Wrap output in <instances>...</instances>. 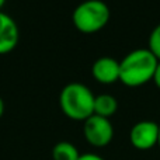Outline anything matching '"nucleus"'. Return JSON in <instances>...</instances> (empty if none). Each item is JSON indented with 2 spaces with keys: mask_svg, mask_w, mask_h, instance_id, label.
I'll use <instances>...</instances> for the list:
<instances>
[{
  "mask_svg": "<svg viewBox=\"0 0 160 160\" xmlns=\"http://www.w3.org/2000/svg\"><path fill=\"white\" fill-rule=\"evenodd\" d=\"M159 61L148 48L133 49L119 62V82L128 87H139L150 82Z\"/></svg>",
  "mask_w": 160,
  "mask_h": 160,
  "instance_id": "1",
  "label": "nucleus"
},
{
  "mask_svg": "<svg viewBox=\"0 0 160 160\" xmlns=\"http://www.w3.org/2000/svg\"><path fill=\"white\" fill-rule=\"evenodd\" d=\"M94 97L93 91L86 84L73 82L62 88L59 105L68 118L84 122L94 114Z\"/></svg>",
  "mask_w": 160,
  "mask_h": 160,
  "instance_id": "2",
  "label": "nucleus"
},
{
  "mask_svg": "<svg viewBox=\"0 0 160 160\" xmlns=\"http://www.w3.org/2000/svg\"><path fill=\"white\" fill-rule=\"evenodd\" d=\"M110 8L102 0H84L73 10V24L80 32L94 34L107 25Z\"/></svg>",
  "mask_w": 160,
  "mask_h": 160,
  "instance_id": "3",
  "label": "nucleus"
},
{
  "mask_svg": "<svg viewBox=\"0 0 160 160\" xmlns=\"http://www.w3.org/2000/svg\"><path fill=\"white\" fill-rule=\"evenodd\" d=\"M84 138L91 146L104 148L112 141L114 138V127L110 118H104L93 114L84 121L83 125Z\"/></svg>",
  "mask_w": 160,
  "mask_h": 160,
  "instance_id": "4",
  "label": "nucleus"
},
{
  "mask_svg": "<svg viewBox=\"0 0 160 160\" xmlns=\"http://www.w3.org/2000/svg\"><path fill=\"white\" fill-rule=\"evenodd\" d=\"M129 141L135 149L149 150L159 142V124L155 121H139L131 128Z\"/></svg>",
  "mask_w": 160,
  "mask_h": 160,
  "instance_id": "5",
  "label": "nucleus"
},
{
  "mask_svg": "<svg viewBox=\"0 0 160 160\" xmlns=\"http://www.w3.org/2000/svg\"><path fill=\"white\" fill-rule=\"evenodd\" d=\"M18 38L20 32L14 18L0 11V55L11 52L18 44Z\"/></svg>",
  "mask_w": 160,
  "mask_h": 160,
  "instance_id": "6",
  "label": "nucleus"
},
{
  "mask_svg": "<svg viewBox=\"0 0 160 160\" xmlns=\"http://www.w3.org/2000/svg\"><path fill=\"white\" fill-rule=\"evenodd\" d=\"M93 78L102 84H111L119 80V62L111 56H101L91 66Z\"/></svg>",
  "mask_w": 160,
  "mask_h": 160,
  "instance_id": "7",
  "label": "nucleus"
},
{
  "mask_svg": "<svg viewBox=\"0 0 160 160\" xmlns=\"http://www.w3.org/2000/svg\"><path fill=\"white\" fill-rule=\"evenodd\" d=\"M118 110V101L114 96L107 93L94 97V114L104 118H110Z\"/></svg>",
  "mask_w": 160,
  "mask_h": 160,
  "instance_id": "8",
  "label": "nucleus"
},
{
  "mask_svg": "<svg viewBox=\"0 0 160 160\" xmlns=\"http://www.w3.org/2000/svg\"><path fill=\"white\" fill-rule=\"evenodd\" d=\"M80 156L78 148L68 141H62L53 146L52 159L53 160H78Z\"/></svg>",
  "mask_w": 160,
  "mask_h": 160,
  "instance_id": "9",
  "label": "nucleus"
},
{
  "mask_svg": "<svg viewBox=\"0 0 160 160\" xmlns=\"http://www.w3.org/2000/svg\"><path fill=\"white\" fill-rule=\"evenodd\" d=\"M148 49L155 55V58L160 61V24H158L152 30L149 35V47Z\"/></svg>",
  "mask_w": 160,
  "mask_h": 160,
  "instance_id": "10",
  "label": "nucleus"
},
{
  "mask_svg": "<svg viewBox=\"0 0 160 160\" xmlns=\"http://www.w3.org/2000/svg\"><path fill=\"white\" fill-rule=\"evenodd\" d=\"M78 160H104L101 156L96 155V153H83L79 156Z\"/></svg>",
  "mask_w": 160,
  "mask_h": 160,
  "instance_id": "11",
  "label": "nucleus"
},
{
  "mask_svg": "<svg viewBox=\"0 0 160 160\" xmlns=\"http://www.w3.org/2000/svg\"><path fill=\"white\" fill-rule=\"evenodd\" d=\"M152 82L156 84V87L160 90V61L158 63V66H156V70H155V75H153V79Z\"/></svg>",
  "mask_w": 160,
  "mask_h": 160,
  "instance_id": "12",
  "label": "nucleus"
},
{
  "mask_svg": "<svg viewBox=\"0 0 160 160\" xmlns=\"http://www.w3.org/2000/svg\"><path fill=\"white\" fill-rule=\"evenodd\" d=\"M3 114H4V101H3V98L0 97V118L3 117Z\"/></svg>",
  "mask_w": 160,
  "mask_h": 160,
  "instance_id": "13",
  "label": "nucleus"
},
{
  "mask_svg": "<svg viewBox=\"0 0 160 160\" xmlns=\"http://www.w3.org/2000/svg\"><path fill=\"white\" fill-rule=\"evenodd\" d=\"M4 3H6V0H0V11H2V7L4 6Z\"/></svg>",
  "mask_w": 160,
  "mask_h": 160,
  "instance_id": "14",
  "label": "nucleus"
},
{
  "mask_svg": "<svg viewBox=\"0 0 160 160\" xmlns=\"http://www.w3.org/2000/svg\"><path fill=\"white\" fill-rule=\"evenodd\" d=\"M158 145H159V148H160V125H159V142H158Z\"/></svg>",
  "mask_w": 160,
  "mask_h": 160,
  "instance_id": "15",
  "label": "nucleus"
}]
</instances>
